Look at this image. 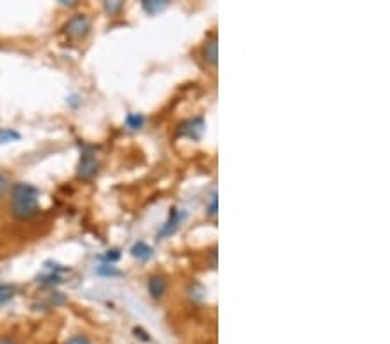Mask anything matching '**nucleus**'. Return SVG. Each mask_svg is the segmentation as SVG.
<instances>
[{
	"instance_id": "9b49d317",
	"label": "nucleus",
	"mask_w": 390,
	"mask_h": 344,
	"mask_svg": "<svg viewBox=\"0 0 390 344\" xmlns=\"http://www.w3.org/2000/svg\"><path fill=\"white\" fill-rule=\"evenodd\" d=\"M16 294L14 287H11V285H0V306H4V304L9 303L11 299H13Z\"/></svg>"
},
{
	"instance_id": "423d86ee",
	"label": "nucleus",
	"mask_w": 390,
	"mask_h": 344,
	"mask_svg": "<svg viewBox=\"0 0 390 344\" xmlns=\"http://www.w3.org/2000/svg\"><path fill=\"white\" fill-rule=\"evenodd\" d=\"M147 289H150V294L153 297H162L165 294L167 281L163 276H153V279H150V281H147Z\"/></svg>"
},
{
	"instance_id": "f3484780",
	"label": "nucleus",
	"mask_w": 390,
	"mask_h": 344,
	"mask_svg": "<svg viewBox=\"0 0 390 344\" xmlns=\"http://www.w3.org/2000/svg\"><path fill=\"white\" fill-rule=\"evenodd\" d=\"M97 272H99L101 275H120L118 269H113L111 266H109V268H108V266H101V268L97 269Z\"/></svg>"
},
{
	"instance_id": "1a4fd4ad",
	"label": "nucleus",
	"mask_w": 390,
	"mask_h": 344,
	"mask_svg": "<svg viewBox=\"0 0 390 344\" xmlns=\"http://www.w3.org/2000/svg\"><path fill=\"white\" fill-rule=\"evenodd\" d=\"M21 139V134L18 131H13V129H0V144L11 143V141H19Z\"/></svg>"
},
{
	"instance_id": "39448f33",
	"label": "nucleus",
	"mask_w": 390,
	"mask_h": 344,
	"mask_svg": "<svg viewBox=\"0 0 390 344\" xmlns=\"http://www.w3.org/2000/svg\"><path fill=\"white\" fill-rule=\"evenodd\" d=\"M186 219V213L184 210H179V209H174L172 210L169 221L163 225V228L160 230L158 233V238H163V237H169V235L175 233L179 230V226H181V222Z\"/></svg>"
},
{
	"instance_id": "6e6552de",
	"label": "nucleus",
	"mask_w": 390,
	"mask_h": 344,
	"mask_svg": "<svg viewBox=\"0 0 390 344\" xmlns=\"http://www.w3.org/2000/svg\"><path fill=\"white\" fill-rule=\"evenodd\" d=\"M130 252H132V256L138 257V259H140V261H147L151 256H153V249L147 247L144 242H138V244L130 249Z\"/></svg>"
},
{
	"instance_id": "a211bd4d",
	"label": "nucleus",
	"mask_w": 390,
	"mask_h": 344,
	"mask_svg": "<svg viewBox=\"0 0 390 344\" xmlns=\"http://www.w3.org/2000/svg\"><path fill=\"white\" fill-rule=\"evenodd\" d=\"M7 186H9V181H7L6 176L0 174V198H2L4 193L7 191Z\"/></svg>"
},
{
	"instance_id": "9d476101",
	"label": "nucleus",
	"mask_w": 390,
	"mask_h": 344,
	"mask_svg": "<svg viewBox=\"0 0 390 344\" xmlns=\"http://www.w3.org/2000/svg\"><path fill=\"white\" fill-rule=\"evenodd\" d=\"M169 6L167 2H163V0H153V2H150V0H146V2H143V7L150 14L160 13L162 9H165V7Z\"/></svg>"
},
{
	"instance_id": "ddd939ff",
	"label": "nucleus",
	"mask_w": 390,
	"mask_h": 344,
	"mask_svg": "<svg viewBox=\"0 0 390 344\" xmlns=\"http://www.w3.org/2000/svg\"><path fill=\"white\" fill-rule=\"evenodd\" d=\"M65 344H92V341L87 338V335L77 334V335H73V338H69Z\"/></svg>"
},
{
	"instance_id": "20e7f679",
	"label": "nucleus",
	"mask_w": 390,
	"mask_h": 344,
	"mask_svg": "<svg viewBox=\"0 0 390 344\" xmlns=\"http://www.w3.org/2000/svg\"><path fill=\"white\" fill-rule=\"evenodd\" d=\"M203 131H205V122H203L201 117H196V119H191L182 124L181 129H179V134L187 136L191 139H198L203 134Z\"/></svg>"
},
{
	"instance_id": "f03ea898",
	"label": "nucleus",
	"mask_w": 390,
	"mask_h": 344,
	"mask_svg": "<svg viewBox=\"0 0 390 344\" xmlns=\"http://www.w3.org/2000/svg\"><path fill=\"white\" fill-rule=\"evenodd\" d=\"M89 30H91V21H89V18L85 14H75L65 26L66 35L69 38H75V41L87 37Z\"/></svg>"
},
{
	"instance_id": "0eeeda50",
	"label": "nucleus",
	"mask_w": 390,
	"mask_h": 344,
	"mask_svg": "<svg viewBox=\"0 0 390 344\" xmlns=\"http://www.w3.org/2000/svg\"><path fill=\"white\" fill-rule=\"evenodd\" d=\"M203 56H205V60L210 63V65H216L217 63V38L212 37L210 41L205 42V45H203Z\"/></svg>"
},
{
	"instance_id": "dca6fc26",
	"label": "nucleus",
	"mask_w": 390,
	"mask_h": 344,
	"mask_svg": "<svg viewBox=\"0 0 390 344\" xmlns=\"http://www.w3.org/2000/svg\"><path fill=\"white\" fill-rule=\"evenodd\" d=\"M208 214H210V216H216V214H217V193H216V191H213L212 198H210Z\"/></svg>"
},
{
	"instance_id": "f8f14e48",
	"label": "nucleus",
	"mask_w": 390,
	"mask_h": 344,
	"mask_svg": "<svg viewBox=\"0 0 390 344\" xmlns=\"http://www.w3.org/2000/svg\"><path fill=\"white\" fill-rule=\"evenodd\" d=\"M125 124H127L128 129L135 131V129H140L144 125V117L139 115V113H130L127 120H125Z\"/></svg>"
},
{
	"instance_id": "f257e3e1",
	"label": "nucleus",
	"mask_w": 390,
	"mask_h": 344,
	"mask_svg": "<svg viewBox=\"0 0 390 344\" xmlns=\"http://www.w3.org/2000/svg\"><path fill=\"white\" fill-rule=\"evenodd\" d=\"M11 213L19 219H30L38 214V191L26 183H18L13 188Z\"/></svg>"
},
{
	"instance_id": "2eb2a0df",
	"label": "nucleus",
	"mask_w": 390,
	"mask_h": 344,
	"mask_svg": "<svg viewBox=\"0 0 390 344\" xmlns=\"http://www.w3.org/2000/svg\"><path fill=\"white\" fill-rule=\"evenodd\" d=\"M103 259L109 261V263H115V261L120 259V252L118 250H108V252L103 256Z\"/></svg>"
},
{
	"instance_id": "4468645a",
	"label": "nucleus",
	"mask_w": 390,
	"mask_h": 344,
	"mask_svg": "<svg viewBox=\"0 0 390 344\" xmlns=\"http://www.w3.org/2000/svg\"><path fill=\"white\" fill-rule=\"evenodd\" d=\"M104 7H106V11L109 14H115V13H118L120 9H122L123 4L118 2V0H115V2H104Z\"/></svg>"
},
{
	"instance_id": "7ed1b4c3",
	"label": "nucleus",
	"mask_w": 390,
	"mask_h": 344,
	"mask_svg": "<svg viewBox=\"0 0 390 344\" xmlns=\"http://www.w3.org/2000/svg\"><path fill=\"white\" fill-rule=\"evenodd\" d=\"M97 169H99V162H97L96 154L92 150H85L78 163V176L82 179H92L97 174Z\"/></svg>"
},
{
	"instance_id": "6ab92c4d",
	"label": "nucleus",
	"mask_w": 390,
	"mask_h": 344,
	"mask_svg": "<svg viewBox=\"0 0 390 344\" xmlns=\"http://www.w3.org/2000/svg\"><path fill=\"white\" fill-rule=\"evenodd\" d=\"M0 344H16V343L9 338H0Z\"/></svg>"
}]
</instances>
